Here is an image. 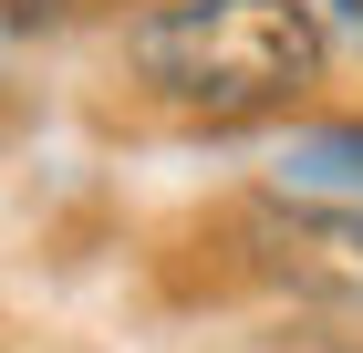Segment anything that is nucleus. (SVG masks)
Masks as SVG:
<instances>
[{
	"label": "nucleus",
	"mask_w": 363,
	"mask_h": 353,
	"mask_svg": "<svg viewBox=\"0 0 363 353\" xmlns=\"http://www.w3.org/2000/svg\"><path fill=\"white\" fill-rule=\"evenodd\" d=\"M270 188H311V197H353L363 208V125H322V136H291Z\"/></svg>",
	"instance_id": "obj_2"
},
{
	"label": "nucleus",
	"mask_w": 363,
	"mask_h": 353,
	"mask_svg": "<svg viewBox=\"0 0 363 353\" xmlns=\"http://www.w3.org/2000/svg\"><path fill=\"white\" fill-rule=\"evenodd\" d=\"M125 63L167 114L250 125L322 73V21L311 0H156L125 31Z\"/></svg>",
	"instance_id": "obj_1"
}]
</instances>
